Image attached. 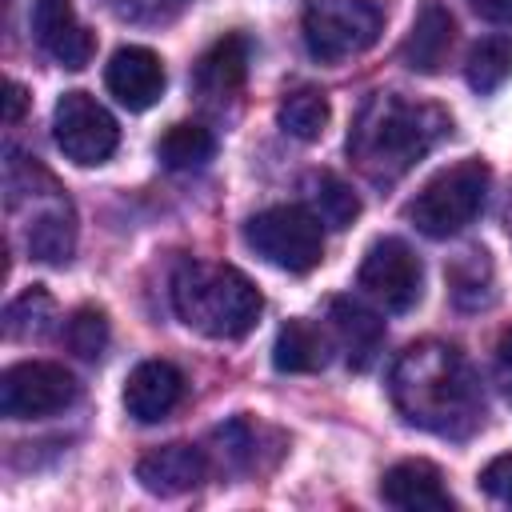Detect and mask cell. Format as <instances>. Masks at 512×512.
<instances>
[{
    "instance_id": "obj_9",
    "label": "cell",
    "mask_w": 512,
    "mask_h": 512,
    "mask_svg": "<svg viewBox=\"0 0 512 512\" xmlns=\"http://www.w3.org/2000/svg\"><path fill=\"white\" fill-rule=\"evenodd\" d=\"M420 280L424 272L416 252L396 236L376 240L360 260V288L388 312H408L420 300Z\"/></svg>"
},
{
    "instance_id": "obj_32",
    "label": "cell",
    "mask_w": 512,
    "mask_h": 512,
    "mask_svg": "<svg viewBox=\"0 0 512 512\" xmlns=\"http://www.w3.org/2000/svg\"><path fill=\"white\" fill-rule=\"evenodd\" d=\"M508 236H512V212H508Z\"/></svg>"
},
{
    "instance_id": "obj_6",
    "label": "cell",
    "mask_w": 512,
    "mask_h": 512,
    "mask_svg": "<svg viewBox=\"0 0 512 512\" xmlns=\"http://www.w3.org/2000/svg\"><path fill=\"white\" fill-rule=\"evenodd\" d=\"M244 240L260 260H268L272 268L296 272V276L312 272L324 256L320 220L308 208H296V204H276V208L256 212L244 224Z\"/></svg>"
},
{
    "instance_id": "obj_17",
    "label": "cell",
    "mask_w": 512,
    "mask_h": 512,
    "mask_svg": "<svg viewBox=\"0 0 512 512\" xmlns=\"http://www.w3.org/2000/svg\"><path fill=\"white\" fill-rule=\"evenodd\" d=\"M380 496L392 504V508H404V512H424V508H456V500L448 496L444 488V476L436 464L428 460H400L384 472L380 480Z\"/></svg>"
},
{
    "instance_id": "obj_11",
    "label": "cell",
    "mask_w": 512,
    "mask_h": 512,
    "mask_svg": "<svg viewBox=\"0 0 512 512\" xmlns=\"http://www.w3.org/2000/svg\"><path fill=\"white\" fill-rule=\"evenodd\" d=\"M28 256L44 260V264H68L76 252V212L68 204V196L56 188V180L44 188L40 204L32 208L28 232H24Z\"/></svg>"
},
{
    "instance_id": "obj_22",
    "label": "cell",
    "mask_w": 512,
    "mask_h": 512,
    "mask_svg": "<svg viewBox=\"0 0 512 512\" xmlns=\"http://www.w3.org/2000/svg\"><path fill=\"white\" fill-rule=\"evenodd\" d=\"M464 76H468V88L480 96H492L496 88H504V80L512 76V40L508 36H484L480 44H472Z\"/></svg>"
},
{
    "instance_id": "obj_14",
    "label": "cell",
    "mask_w": 512,
    "mask_h": 512,
    "mask_svg": "<svg viewBox=\"0 0 512 512\" xmlns=\"http://www.w3.org/2000/svg\"><path fill=\"white\" fill-rule=\"evenodd\" d=\"M248 36L240 32H228L220 36L192 68V88L200 100L208 104H224L232 100L240 88H244V76H248Z\"/></svg>"
},
{
    "instance_id": "obj_13",
    "label": "cell",
    "mask_w": 512,
    "mask_h": 512,
    "mask_svg": "<svg viewBox=\"0 0 512 512\" xmlns=\"http://www.w3.org/2000/svg\"><path fill=\"white\" fill-rule=\"evenodd\" d=\"M180 400H184V376L168 360H144L124 380V408L140 424L164 420Z\"/></svg>"
},
{
    "instance_id": "obj_8",
    "label": "cell",
    "mask_w": 512,
    "mask_h": 512,
    "mask_svg": "<svg viewBox=\"0 0 512 512\" xmlns=\"http://www.w3.org/2000/svg\"><path fill=\"white\" fill-rule=\"evenodd\" d=\"M52 136H56L60 152L84 168L104 164L120 144V128H116L112 112L104 104H96L88 92H64L56 100Z\"/></svg>"
},
{
    "instance_id": "obj_21",
    "label": "cell",
    "mask_w": 512,
    "mask_h": 512,
    "mask_svg": "<svg viewBox=\"0 0 512 512\" xmlns=\"http://www.w3.org/2000/svg\"><path fill=\"white\" fill-rule=\"evenodd\" d=\"M328 116H332V108H328V96L320 88H292L280 100V108H276V124L292 140H304V144H312V140L324 136Z\"/></svg>"
},
{
    "instance_id": "obj_15",
    "label": "cell",
    "mask_w": 512,
    "mask_h": 512,
    "mask_svg": "<svg viewBox=\"0 0 512 512\" xmlns=\"http://www.w3.org/2000/svg\"><path fill=\"white\" fill-rule=\"evenodd\" d=\"M136 480L152 496H180L208 480V456L192 444H164V448H152L148 456H140Z\"/></svg>"
},
{
    "instance_id": "obj_20",
    "label": "cell",
    "mask_w": 512,
    "mask_h": 512,
    "mask_svg": "<svg viewBox=\"0 0 512 512\" xmlns=\"http://www.w3.org/2000/svg\"><path fill=\"white\" fill-rule=\"evenodd\" d=\"M272 364L280 372H320L328 364V340H324V332L316 324H308V320H288L276 332Z\"/></svg>"
},
{
    "instance_id": "obj_25",
    "label": "cell",
    "mask_w": 512,
    "mask_h": 512,
    "mask_svg": "<svg viewBox=\"0 0 512 512\" xmlns=\"http://www.w3.org/2000/svg\"><path fill=\"white\" fill-rule=\"evenodd\" d=\"M52 320H56L52 296L32 284L28 292H20V296L8 304V312H4V332H8L12 340H40V336L52 328Z\"/></svg>"
},
{
    "instance_id": "obj_31",
    "label": "cell",
    "mask_w": 512,
    "mask_h": 512,
    "mask_svg": "<svg viewBox=\"0 0 512 512\" xmlns=\"http://www.w3.org/2000/svg\"><path fill=\"white\" fill-rule=\"evenodd\" d=\"M24 104H28V96H24V88H20V84H8V124H16V120H20V112H24Z\"/></svg>"
},
{
    "instance_id": "obj_26",
    "label": "cell",
    "mask_w": 512,
    "mask_h": 512,
    "mask_svg": "<svg viewBox=\"0 0 512 512\" xmlns=\"http://www.w3.org/2000/svg\"><path fill=\"white\" fill-rule=\"evenodd\" d=\"M108 316H104V308H96V304H84V308H76L72 312V320H68V328H64V340H68V348L80 356V360H100L104 356V348H108Z\"/></svg>"
},
{
    "instance_id": "obj_27",
    "label": "cell",
    "mask_w": 512,
    "mask_h": 512,
    "mask_svg": "<svg viewBox=\"0 0 512 512\" xmlns=\"http://www.w3.org/2000/svg\"><path fill=\"white\" fill-rule=\"evenodd\" d=\"M104 4L128 24H160L172 20L188 0H104Z\"/></svg>"
},
{
    "instance_id": "obj_23",
    "label": "cell",
    "mask_w": 512,
    "mask_h": 512,
    "mask_svg": "<svg viewBox=\"0 0 512 512\" xmlns=\"http://www.w3.org/2000/svg\"><path fill=\"white\" fill-rule=\"evenodd\" d=\"M216 152V136L204 128V124H172L164 136H160V164L172 168V172H184V168H204Z\"/></svg>"
},
{
    "instance_id": "obj_2",
    "label": "cell",
    "mask_w": 512,
    "mask_h": 512,
    "mask_svg": "<svg viewBox=\"0 0 512 512\" xmlns=\"http://www.w3.org/2000/svg\"><path fill=\"white\" fill-rule=\"evenodd\" d=\"M448 132L452 120L444 108L408 100L404 92H372L348 132V156L372 184H392L416 168Z\"/></svg>"
},
{
    "instance_id": "obj_18",
    "label": "cell",
    "mask_w": 512,
    "mask_h": 512,
    "mask_svg": "<svg viewBox=\"0 0 512 512\" xmlns=\"http://www.w3.org/2000/svg\"><path fill=\"white\" fill-rule=\"evenodd\" d=\"M452 44H456V20H452V12L444 4H436V0H428L420 8V16H416V24H412V32H408V40L400 48V56H404V64L412 72L432 76V72H440L448 64Z\"/></svg>"
},
{
    "instance_id": "obj_16",
    "label": "cell",
    "mask_w": 512,
    "mask_h": 512,
    "mask_svg": "<svg viewBox=\"0 0 512 512\" xmlns=\"http://www.w3.org/2000/svg\"><path fill=\"white\" fill-rule=\"evenodd\" d=\"M328 320H332V332L340 340V352H344L348 368L352 372H368L372 360L384 348V320L372 308H364L360 300H352V296H336L328 304Z\"/></svg>"
},
{
    "instance_id": "obj_28",
    "label": "cell",
    "mask_w": 512,
    "mask_h": 512,
    "mask_svg": "<svg viewBox=\"0 0 512 512\" xmlns=\"http://www.w3.org/2000/svg\"><path fill=\"white\" fill-rule=\"evenodd\" d=\"M480 488H484L492 500L512 504V456H496V460H488L484 472H480Z\"/></svg>"
},
{
    "instance_id": "obj_4",
    "label": "cell",
    "mask_w": 512,
    "mask_h": 512,
    "mask_svg": "<svg viewBox=\"0 0 512 512\" xmlns=\"http://www.w3.org/2000/svg\"><path fill=\"white\" fill-rule=\"evenodd\" d=\"M488 184L492 172L484 160H460L444 172H436L404 208V216L432 240H448L456 232H464L488 200Z\"/></svg>"
},
{
    "instance_id": "obj_24",
    "label": "cell",
    "mask_w": 512,
    "mask_h": 512,
    "mask_svg": "<svg viewBox=\"0 0 512 512\" xmlns=\"http://www.w3.org/2000/svg\"><path fill=\"white\" fill-rule=\"evenodd\" d=\"M308 188H312L308 200H312V208H316V220H324L328 228H348V224L360 216V196H356L352 184H344L340 176L320 172V176H312Z\"/></svg>"
},
{
    "instance_id": "obj_7",
    "label": "cell",
    "mask_w": 512,
    "mask_h": 512,
    "mask_svg": "<svg viewBox=\"0 0 512 512\" xmlns=\"http://www.w3.org/2000/svg\"><path fill=\"white\" fill-rule=\"evenodd\" d=\"M80 396L76 376L52 360H24L0 376V412L8 420H44L72 408Z\"/></svg>"
},
{
    "instance_id": "obj_29",
    "label": "cell",
    "mask_w": 512,
    "mask_h": 512,
    "mask_svg": "<svg viewBox=\"0 0 512 512\" xmlns=\"http://www.w3.org/2000/svg\"><path fill=\"white\" fill-rule=\"evenodd\" d=\"M492 372H496V384L504 392V400L512 404V328L500 332L496 340V360H492Z\"/></svg>"
},
{
    "instance_id": "obj_10",
    "label": "cell",
    "mask_w": 512,
    "mask_h": 512,
    "mask_svg": "<svg viewBox=\"0 0 512 512\" xmlns=\"http://www.w3.org/2000/svg\"><path fill=\"white\" fill-rule=\"evenodd\" d=\"M32 36L60 68H72V72H80L96 56V36L80 24L72 0H36Z\"/></svg>"
},
{
    "instance_id": "obj_19",
    "label": "cell",
    "mask_w": 512,
    "mask_h": 512,
    "mask_svg": "<svg viewBox=\"0 0 512 512\" xmlns=\"http://www.w3.org/2000/svg\"><path fill=\"white\" fill-rule=\"evenodd\" d=\"M448 288H452V300L456 308L464 312H480L496 300V268L488 260L484 248H468L452 260L448 268Z\"/></svg>"
},
{
    "instance_id": "obj_1",
    "label": "cell",
    "mask_w": 512,
    "mask_h": 512,
    "mask_svg": "<svg viewBox=\"0 0 512 512\" xmlns=\"http://www.w3.org/2000/svg\"><path fill=\"white\" fill-rule=\"evenodd\" d=\"M388 396L408 424L448 440H468L484 424L480 376L472 372L464 352L444 340L408 344L392 360Z\"/></svg>"
},
{
    "instance_id": "obj_3",
    "label": "cell",
    "mask_w": 512,
    "mask_h": 512,
    "mask_svg": "<svg viewBox=\"0 0 512 512\" xmlns=\"http://www.w3.org/2000/svg\"><path fill=\"white\" fill-rule=\"evenodd\" d=\"M172 308L192 332L208 340H240L256 328L264 300L240 268L184 260L172 276Z\"/></svg>"
},
{
    "instance_id": "obj_5",
    "label": "cell",
    "mask_w": 512,
    "mask_h": 512,
    "mask_svg": "<svg viewBox=\"0 0 512 512\" xmlns=\"http://www.w3.org/2000/svg\"><path fill=\"white\" fill-rule=\"evenodd\" d=\"M304 48L320 64H336L368 52L384 32V12L376 0H308L300 16Z\"/></svg>"
},
{
    "instance_id": "obj_12",
    "label": "cell",
    "mask_w": 512,
    "mask_h": 512,
    "mask_svg": "<svg viewBox=\"0 0 512 512\" xmlns=\"http://www.w3.org/2000/svg\"><path fill=\"white\" fill-rule=\"evenodd\" d=\"M104 84H108V92H112L124 108L144 112V108H152V104L164 96V64H160V56H156L152 48L128 44V48H120V52L108 60Z\"/></svg>"
},
{
    "instance_id": "obj_30",
    "label": "cell",
    "mask_w": 512,
    "mask_h": 512,
    "mask_svg": "<svg viewBox=\"0 0 512 512\" xmlns=\"http://www.w3.org/2000/svg\"><path fill=\"white\" fill-rule=\"evenodd\" d=\"M468 4L492 24H512V0H468Z\"/></svg>"
}]
</instances>
